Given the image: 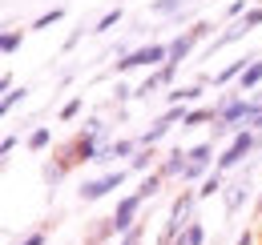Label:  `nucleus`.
Listing matches in <instances>:
<instances>
[{
	"label": "nucleus",
	"mask_w": 262,
	"mask_h": 245,
	"mask_svg": "<svg viewBox=\"0 0 262 245\" xmlns=\"http://www.w3.org/2000/svg\"><path fill=\"white\" fill-rule=\"evenodd\" d=\"M85 32H93V29H85V24H81V29H73L65 36V53H73V48H77V44H81V36H85Z\"/></svg>",
	"instance_id": "29"
},
{
	"label": "nucleus",
	"mask_w": 262,
	"mask_h": 245,
	"mask_svg": "<svg viewBox=\"0 0 262 245\" xmlns=\"http://www.w3.org/2000/svg\"><path fill=\"white\" fill-rule=\"evenodd\" d=\"M178 12H186V0H149V16H162V20H173Z\"/></svg>",
	"instance_id": "16"
},
{
	"label": "nucleus",
	"mask_w": 262,
	"mask_h": 245,
	"mask_svg": "<svg viewBox=\"0 0 262 245\" xmlns=\"http://www.w3.org/2000/svg\"><path fill=\"white\" fill-rule=\"evenodd\" d=\"M214 121H218L214 105H194V109H186V121H182V129H198V125H214Z\"/></svg>",
	"instance_id": "13"
},
{
	"label": "nucleus",
	"mask_w": 262,
	"mask_h": 245,
	"mask_svg": "<svg viewBox=\"0 0 262 245\" xmlns=\"http://www.w3.org/2000/svg\"><path fill=\"white\" fill-rule=\"evenodd\" d=\"M254 149H262V133H254V129H242V133H234V141H230L226 149L218 153V173H230V169H238L246 157L254 153Z\"/></svg>",
	"instance_id": "2"
},
{
	"label": "nucleus",
	"mask_w": 262,
	"mask_h": 245,
	"mask_svg": "<svg viewBox=\"0 0 262 245\" xmlns=\"http://www.w3.org/2000/svg\"><path fill=\"white\" fill-rule=\"evenodd\" d=\"M218 193H226V173H218V169H214L206 181L198 185V201H210V197H218Z\"/></svg>",
	"instance_id": "14"
},
{
	"label": "nucleus",
	"mask_w": 262,
	"mask_h": 245,
	"mask_svg": "<svg viewBox=\"0 0 262 245\" xmlns=\"http://www.w3.org/2000/svg\"><path fill=\"white\" fill-rule=\"evenodd\" d=\"M16 145H20V137H16V133H8V137H4V141H0V157H4V161H8V157L16 153Z\"/></svg>",
	"instance_id": "28"
},
{
	"label": "nucleus",
	"mask_w": 262,
	"mask_h": 245,
	"mask_svg": "<svg viewBox=\"0 0 262 245\" xmlns=\"http://www.w3.org/2000/svg\"><path fill=\"white\" fill-rule=\"evenodd\" d=\"M20 44H25V32L20 29H4L0 32V53H4V57H16Z\"/></svg>",
	"instance_id": "20"
},
{
	"label": "nucleus",
	"mask_w": 262,
	"mask_h": 245,
	"mask_svg": "<svg viewBox=\"0 0 262 245\" xmlns=\"http://www.w3.org/2000/svg\"><path fill=\"white\" fill-rule=\"evenodd\" d=\"M141 241H145V225H137V229H129L125 237H117L113 245H141Z\"/></svg>",
	"instance_id": "27"
},
{
	"label": "nucleus",
	"mask_w": 262,
	"mask_h": 245,
	"mask_svg": "<svg viewBox=\"0 0 262 245\" xmlns=\"http://www.w3.org/2000/svg\"><path fill=\"white\" fill-rule=\"evenodd\" d=\"M182 121H186V105L158 113V117H154V125H149V129L137 137V141H141V149H158V141H165V133H169L173 125H182Z\"/></svg>",
	"instance_id": "4"
},
{
	"label": "nucleus",
	"mask_w": 262,
	"mask_h": 245,
	"mask_svg": "<svg viewBox=\"0 0 262 245\" xmlns=\"http://www.w3.org/2000/svg\"><path fill=\"white\" fill-rule=\"evenodd\" d=\"M121 24V4H113V8H105L97 20H93V36H105V32H113Z\"/></svg>",
	"instance_id": "15"
},
{
	"label": "nucleus",
	"mask_w": 262,
	"mask_h": 245,
	"mask_svg": "<svg viewBox=\"0 0 262 245\" xmlns=\"http://www.w3.org/2000/svg\"><path fill=\"white\" fill-rule=\"evenodd\" d=\"M250 64H254V57H238V61H230V64H222V68H218V72H214V85H218V89H226L230 81H238V77H242V72H246V68H250Z\"/></svg>",
	"instance_id": "10"
},
{
	"label": "nucleus",
	"mask_w": 262,
	"mask_h": 245,
	"mask_svg": "<svg viewBox=\"0 0 262 245\" xmlns=\"http://www.w3.org/2000/svg\"><path fill=\"white\" fill-rule=\"evenodd\" d=\"M165 61H169V40H149V44H137L129 57L117 61L113 68H117V77H125V72H133V68H149V72H158Z\"/></svg>",
	"instance_id": "1"
},
{
	"label": "nucleus",
	"mask_w": 262,
	"mask_h": 245,
	"mask_svg": "<svg viewBox=\"0 0 262 245\" xmlns=\"http://www.w3.org/2000/svg\"><path fill=\"white\" fill-rule=\"evenodd\" d=\"M162 89H165V85H162V77H158V72H149V77H145V81L137 85V101H149L154 92H162Z\"/></svg>",
	"instance_id": "23"
},
{
	"label": "nucleus",
	"mask_w": 262,
	"mask_h": 245,
	"mask_svg": "<svg viewBox=\"0 0 262 245\" xmlns=\"http://www.w3.org/2000/svg\"><path fill=\"white\" fill-rule=\"evenodd\" d=\"M109 237H117V229H113V217H101L97 225L85 233V245H101V241H109Z\"/></svg>",
	"instance_id": "18"
},
{
	"label": "nucleus",
	"mask_w": 262,
	"mask_h": 245,
	"mask_svg": "<svg viewBox=\"0 0 262 245\" xmlns=\"http://www.w3.org/2000/svg\"><path fill=\"white\" fill-rule=\"evenodd\" d=\"M81 109H85V96H73V101L61 105V113H57V117H61V121H77V113H81Z\"/></svg>",
	"instance_id": "26"
},
{
	"label": "nucleus",
	"mask_w": 262,
	"mask_h": 245,
	"mask_svg": "<svg viewBox=\"0 0 262 245\" xmlns=\"http://www.w3.org/2000/svg\"><path fill=\"white\" fill-rule=\"evenodd\" d=\"M65 20V8H49V12H40L33 20V29H53V24H61Z\"/></svg>",
	"instance_id": "24"
},
{
	"label": "nucleus",
	"mask_w": 262,
	"mask_h": 245,
	"mask_svg": "<svg viewBox=\"0 0 262 245\" xmlns=\"http://www.w3.org/2000/svg\"><path fill=\"white\" fill-rule=\"evenodd\" d=\"M162 185H165V177H162V173H145V177H141V185H137L133 193H137L141 201H154V197L162 193Z\"/></svg>",
	"instance_id": "17"
},
{
	"label": "nucleus",
	"mask_w": 262,
	"mask_h": 245,
	"mask_svg": "<svg viewBox=\"0 0 262 245\" xmlns=\"http://www.w3.org/2000/svg\"><path fill=\"white\" fill-rule=\"evenodd\" d=\"M133 96H137V89H129L125 81H117V85H113V105H117V109H125Z\"/></svg>",
	"instance_id": "25"
},
{
	"label": "nucleus",
	"mask_w": 262,
	"mask_h": 245,
	"mask_svg": "<svg viewBox=\"0 0 262 245\" xmlns=\"http://www.w3.org/2000/svg\"><path fill=\"white\" fill-rule=\"evenodd\" d=\"M173 245H206V225H202V217H198V221H194V225H190V229H186V233H182Z\"/></svg>",
	"instance_id": "21"
},
{
	"label": "nucleus",
	"mask_w": 262,
	"mask_h": 245,
	"mask_svg": "<svg viewBox=\"0 0 262 245\" xmlns=\"http://www.w3.org/2000/svg\"><path fill=\"white\" fill-rule=\"evenodd\" d=\"M186 169H190V149H169L158 165V173L165 181H186Z\"/></svg>",
	"instance_id": "8"
},
{
	"label": "nucleus",
	"mask_w": 262,
	"mask_h": 245,
	"mask_svg": "<svg viewBox=\"0 0 262 245\" xmlns=\"http://www.w3.org/2000/svg\"><path fill=\"white\" fill-rule=\"evenodd\" d=\"M65 177H69V165L61 161V157H49V161L40 165V181L49 185V189H57V185L65 181Z\"/></svg>",
	"instance_id": "12"
},
{
	"label": "nucleus",
	"mask_w": 262,
	"mask_h": 245,
	"mask_svg": "<svg viewBox=\"0 0 262 245\" xmlns=\"http://www.w3.org/2000/svg\"><path fill=\"white\" fill-rule=\"evenodd\" d=\"M25 101H29V89H25V85H20V89H12V92H4V96H0V113H12V109H16V105H25Z\"/></svg>",
	"instance_id": "22"
},
{
	"label": "nucleus",
	"mask_w": 262,
	"mask_h": 245,
	"mask_svg": "<svg viewBox=\"0 0 262 245\" xmlns=\"http://www.w3.org/2000/svg\"><path fill=\"white\" fill-rule=\"evenodd\" d=\"M158 165H162V153H158V149H137V153H133V161L125 165V169L145 177V173H158Z\"/></svg>",
	"instance_id": "9"
},
{
	"label": "nucleus",
	"mask_w": 262,
	"mask_h": 245,
	"mask_svg": "<svg viewBox=\"0 0 262 245\" xmlns=\"http://www.w3.org/2000/svg\"><path fill=\"white\" fill-rule=\"evenodd\" d=\"M125 173H129V169H121V165H117V169H109V173L85 177V181H81V189H77V197H81L85 205H93V201H105L113 189H121V185H125Z\"/></svg>",
	"instance_id": "3"
},
{
	"label": "nucleus",
	"mask_w": 262,
	"mask_h": 245,
	"mask_svg": "<svg viewBox=\"0 0 262 245\" xmlns=\"http://www.w3.org/2000/svg\"><path fill=\"white\" fill-rule=\"evenodd\" d=\"M141 205H145V201H141L137 193H121V197H117V209L109 213V217H113L117 237H125L129 229H137V225H141V221H137V217H141Z\"/></svg>",
	"instance_id": "5"
},
{
	"label": "nucleus",
	"mask_w": 262,
	"mask_h": 245,
	"mask_svg": "<svg viewBox=\"0 0 262 245\" xmlns=\"http://www.w3.org/2000/svg\"><path fill=\"white\" fill-rule=\"evenodd\" d=\"M137 149H141V141H137V137H117V141H109V145L101 149L97 169H101V173H109V169H113V161H125V165H129Z\"/></svg>",
	"instance_id": "7"
},
{
	"label": "nucleus",
	"mask_w": 262,
	"mask_h": 245,
	"mask_svg": "<svg viewBox=\"0 0 262 245\" xmlns=\"http://www.w3.org/2000/svg\"><path fill=\"white\" fill-rule=\"evenodd\" d=\"M254 217H262V193L254 197Z\"/></svg>",
	"instance_id": "31"
},
{
	"label": "nucleus",
	"mask_w": 262,
	"mask_h": 245,
	"mask_svg": "<svg viewBox=\"0 0 262 245\" xmlns=\"http://www.w3.org/2000/svg\"><path fill=\"white\" fill-rule=\"evenodd\" d=\"M254 169H258V161H246V173H242L238 181L226 185V193H222V197H226V213H230V217H234L242 205H246V201H250V193H254V185H250Z\"/></svg>",
	"instance_id": "6"
},
{
	"label": "nucleus",
	"mask_w": 262,
	"mask_h": 245,
	"mask_svg": "<svg viewBox=\"0 0 262 245\" xmlns=\"http://www.w3.org/2000/svg\"><path fill=\"white\" fill-rule=\"evenodd\" d=\"M25 145H29V153H45V149L53 145V129H49V125H36L33 133H29V141H25Z\"/></svg>",
	"instance_id": "19"
},
{
	"label": "nucleus",
	"mask_w": 262,
	"mask_h": 245,
	"mask_svg": "<svg viewBox=\"0 0 262 245\" xmlns=\"http://www.w3.org/2000/svg\"><path fill=\"white\" fill-rule=\"evenodd\" d=\"M258 89H262V57H254V64L238 77V92H242V96H254Z\"/></svg>",
	"instance_id": "11"
},
{
	"label": "nucleus",
	"mask_w": 262,
	"mask_h": 245,
	"mask_svg": "<svg viewBox=\"0 0 262 245\" xmlns=\"http://www.w3.org/2000/svg\"><path fill=\"white\" fill-rule=\"evenodd\" d=\"M49 241V233H45V229H33V233H25V237H20V245H45Z\"/></svg>",
	"instance_id": "30"
}]
</instances>
